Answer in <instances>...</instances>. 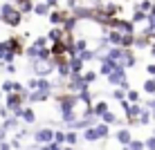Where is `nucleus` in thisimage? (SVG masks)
<instances>
[{"label":"nucleus","mask_w":155,"mask_h":150,"mask_svg":"<svg viewBox=\"0 0 155 150\" xmlns=\"http://www.w3.org/2000/svg\"><path fill=\"white\" fill-rule=\"evenodd\" d=\"M65 143L68 146H77L79 143V135L72 130V128H70V132H65Z\"/></svg>","instance_id":"4be33fe9"},{"label":"nucleus","mask_w":155,"mask_h":150,"mask_svg":"<svg viewBox=\"0 0 155 150\" xmlns=\"http://www.w3.org/2000/svg\"><path fill=\"white\" fill-rule=\"evenodd\" d=\"M92 110H94V114H99V116H101L104 112H108V110H110V105L106 103V101H97V103L92 105Z\"/></svg>","instance_id":"aec40b11"},{"label":"nucleus","mask_w":155,"mask_h":150,"mask_svg":"<svg viewBox=\"0 0 155 150\" xmlns=\"http://www.w3.org/2000/svg\"><path fill=\"white\" fill-rule=\"evenodd\" d=\"M20 121H23V119H20V116H16V114H12V116H5L2 128H5L7 132H16V130L20 128Z\"/></svg>","instance_id":"39448f33"},{"label":"nucleus","mask_w":155,"mask_h":150,"mask_svg":"<svg viewBox=\"0 0 155 150\" xmlns=\"http://www.w3.org/2000/svg\"><path fill=\"white\" fill-rule=\"evenodd\" d=\"M144 92H146V94H155V76H151V78L144 81Z\"/></svg>","instance_id":"b1692460"},{"label":"nucleus","mask_w":155,"mask_h":150,"mask_svg":"<svg viewBox=\"0 0 155 150\" xmlns=\"http://www.w3.org/2000/svg\"><path fill=\"white\" fill-rule=\"evenodd\" d=\"M151 119H153V114H151V110L144 105V110L140 112V116H137V126H148L151 123Z\"/></svg>","instance_id":"f8f14e48"},{"label":"nucleus","mask_w":155,"mask_h":150,"mask_svg":"<svg viewBox=\"0 0 155 150\" xmlns=\"http://www.w3.org/2000/svg\"><path fill=\"white\" fill-rule=\"evenodd\" d=\"M97 76H99V72H92V69H88V72H83V81L88 83V85H92L94 81H97Z\"/></svg>","instance_id":"393cba45"},{"label":"nucleus","mask_w":155,"mask_h":150,"mask_svg":"<svg viewBox=\"0 0 155 150\" xmlns=\"http://www.w3.org/2000/svg\"><path fill=\"white\" fill-rule=\"evenodd\" d=\"M0 20H2V18H0Z\"/></svg>","instance_id":"79ce46f5"},{"label":"nucleus","mask_w":155,"mask_h":150,"mask_svg":"<svg viewBox=\"0 0 155 150\" xmlns=\"http://www.w3.org/2000/svg\"><path fill=\"white\" fill-rule=\"evenodd\" d=\"M151 56H155V36H153V40H151Z\"/></svg>","instance_id":"ea45409f"},{"label":"nucleus","mask_w":155,"mask_h":150,"mask_svg":"<svg viewBox=\"0 0 155 150\" xmlns=\"http://www.w3.org/2000/svg\"><path fill=\"white\" fill-rule=\"evenodd\" d=\"M65 11H61V9H50V14H47V18H50V23L52 25H63V20H65Z\"/></svg>","instance_id":"6e6552de"},{"label":"nucleus","mask_w":155,"mask_h":150,"mask_svg":"<svg viewBox=\"0 0 155 150\" xmlns=\"http://www.w3.org/2000/svg\"><path fill=\"white\" fill-rule=\"evenodd\" d=\"M144 146H146V148H151V150H155V137H148L146 141H144Z\"/></svg>","instance_id":"c9c22d12"},{"label":"nucleus","mask_w":155,"mask_h":150,"mask_svg":"<svg viewBox=\"0 0 155 150\" xmlns=\"http://www.w3.org/2000/svg\"><path fill=\"white\" fill-rule=\"evenodd\" d=\"M101 121H106V123H108V126H110V123H117V121H119V119H117V114H115V112H104V114H101Z\"/></svg>","instance_id":"a878e982"},{"label":"nucleus","mask_w":155,"mask_h":150,"mask_svg":"<svg viewBox=\"0 0 155 150\" xmlns=\"http://www.w3.org/2000/svg\"><path fill=\"white\" fill-rule=\"evenodd\" d=\"M9 52H12V47H9V40H0V61H5Z\"/></svg>","instance_id":"5701e85b"},{"label":"nucleus","mask_w":155,"mask_h":150,"mask_svg":"<svg viewBox=\"0 0 155 150\" xmlns=\"http://www.w3.org/2000/svg\"><path fill=\"white\" fill-rule=\"evenodd\" d=\"M146 74L148 76H155V63H148L146 65Z\"/></svg>","instance_id":"e433bc0d"},{"label":"nucleus","mask_w":155,"mask_h":150,"mask_svg":"<svg viewBox=\"0 0 155 150\" xmlns=\"http://www.w3.org/2000/svg\"><path fill=\"white\" fill-rule=\"evenodd\" d=\"M113 99H115V101H121V99H126V90L117 85V90L113 92Z\"/></svg>","instance_id":"c756f323"},{"label":"nucleus","mask_w":155,"mask_h":150,"mask_svg":"<svg viewBox=\"0 0 155 150\" xmlns=\"http://www.w3.org/2000/svg\"><path fill=\"white\" fill-rule=\"evenodd\" d=\"M23 96H20L18 92H9V96H7V99H5V105H7V108H9V112H12L14 108H18V105L20 103H23Z\"/></svg>","instance_id":"0eeeda50"},{"label":"nucleus","mask_w":155,"mask_h":150,"mask_svg":"<svg viewBox=\"0 0 155 150\" xmlns=\"http://www.w3.org/2000/svg\"><path fill=\"white\" fill-rule=\"evenodd\" d=\"M50 5L47 2H38V5H34V16H47L50 14Z\"/></svg>","instance_id":"a211bd4d"},{"label":"nucleus","mask_w":155,"mask_h":150,"mask_svg":"<svg viewBox=\"0 0 155 150\" xmlns=\"http://www.w3.org/2000/svg\"><path fill=\"white\" fill-rule=\"evenodd\" d=\"M79 101H81L83 105H92V94H90V90L88 88H83V90H79Z\"/></svg>","instance_id":"dca6fc26"},{"label":"nucleus","mask_w":155,"mask_h":150,"mask_svg":"<svg viewBox=\"0 0 155 150\" xmlns=\"http://www.w3.org/2000/svg\"><path fill=\"white\" fill-rule=\"evenodd\" d=\"M38 52H41V47H36L34 43L25 47V56H27V58H38Z\"/></svg>","instance_id":"412c9836"},{"label":"nucleus","mask_w":155,"mask_h":150,"mask_svg":"<svg viewBox=\"0 0 155 150\" xmlns=\"http://www.w3.org/2000/svg\"><path fill=\"white\" fill-rule=\"evenodd\" d=\"M83 139H85V141H88V143H94V141H99V132H97V128H94V126H90V128H85V130H83Z\"/></svg>","instance_id":"1a4fd4ad"},{"label":"nucleus","mask_w":155,"mask_h":150,"mask_svg":"<svg viewBox=\"0 0 155 150\" xmlns=\"http://www.w3.org/2000/svg\"><path fill=\"white\" fill-rule=\"evenodd\" d=\"M0 101H2V90H0Z\"/></svg>","instance_id":"a19ab883"},{"label":"nucleus","mask_w":155,"mask_h":150,"mask_svg":"<svg viewBox=\"0 0 155 150\" xmlns=\"http://www.w3.org/2000/svg\"><path fill=\"white\" fill-rule=\"evenodd\" d=\"M54 141L63 146V143H65V132H63V130H54Z\"/></svg>","instance_id":"7c9ffc66"},{"label":"nucleus","mask_w":155,"mask_h":150,"mask_svg":"<svg viewBox=\"0 0 155 150\" xmlns=\"http://www.w3.org/2000/svg\"><path fill=\"white\" fill-rule=\"evenodd\" d=\"M94 128H97V132H99V137H101V139H106V137H108V123H106V121L97 123Z\"/></svg>","instance_id":"bb28decb"},{"label":"nucleus","mask_w":155,"mask_h":150,"mask_svg":"<svg viewBox=\"0 0 155 150\" xmlns=\"http://www.w3.org/2000/svg\"><path fill=\"white\" fill-rule=\"evenodd\" d=\"M121 38H124V34H121L119 29H108V40H110V45H121Z\"/></svg>","instance_id":"4468645a"},{"label":"nucleus","mask_w":155,"mask_h":150,"mask_svg":"<svg viewBox=\"0 0 155 150\" xmlns=\"http://www.w3.org/2000/svg\"><path fill=\"white\" fill-rule=\"evenodd\" d=\"M106 81H108L110 85H119L121 81H126V67L119 63V65H117V67L113 69V72H110L108 76H106Z\"/></svg>","instance_id":"f03ea898"},{"label":"nucleus","mask_w":155,"mask_h":150,"mask_svg":"<svg viewBox=\"0 0 155 150\" xmlns=\"http://www.w3.org/2000/svg\"><path fill=\"white\" fill-rule=\"evenodd\" d=\"M77 56L81 58L83 63H90V61H94V58H97V52H94V49H88V47H85V49H81Z\"/></svg>","instance_id":"2eb2a0df"},{"label":"nucleus","mask_w":155,"mask_h":150,"mask_svg":"<svg viewBox=\"0 0 155 150\" xmlns=\"http://www.w3.org/2000/svg\"><path fill=\"white\" fill-rule=\"evenodd\" d=\"M20 119H23V123H27V126H34V123H36V112L31 110V108H23Z\"/></svg>","instance_id":"9d476101"},{"label":"nucleus","mask_w":155,"mask_h":150,"mask_svg":"<svg viewBox=\"0 0 155 150\" xmlns=\"http://www.w3.org/2000/svg\"><path fill=\"white\" fill-rule=\"evenodd\" d=\"M5 139H7V130H5V128L0 126V141H5Z\"/></svg>","instance_id":"4c0bfd02"},{"label":"nucleus","mask_w":155,"mask_h":150,"mask_svg":"<svg viewBox=\"0 0 155 150\" xmlns=\"http://www.w3.org/2000/svg\"><path fill=\"white\" fill-rule=\"evenodd\" d=\"M52 139H54V130H52V128H41V130H36V132H34V141H38L41 146L50 143Z\"/></svg>","instance_id":"7ed1b4c3"},{"label":"nucleus","mask_w":155,"mask_h":150,"mask_svg":"<svg viewBox=\"0 0 155 150\" xmlns=\"http://www.w3.org/2000/svg\"><path fill=\"white\" fill-rule=\"evenodd\" d=\"M83 67H85V63L79 56H70V69L72 72H83Z\"/></svg>","instance_id":"f3484780"},{"label":"nucleus","mask_w":155,"mask_h":150,"mask_svg":"<svg viewBox=\"0 0 155 150\" xmlns=\"http://www.w3.org/2000/svg\"><path fill=\"white\" fill-rule=\"evenodd\" d=\"M47 5H50V7H58V2H61V0H45Z\"/></svg>","instance_id":"58836bf2"},{"label":"nucleus","mask_w":155,"mask_h":150,"mask_svg":"<svg viewBox=\"0 0 155 150\" xmlns=\"http://www.w3.org/2000/svg\"><path fill=\"white\" fill-rule=\"evenodd\" d=\"M128 148H130V150H142V148H146V146H144V141H133V139H130Z\"/></svg>","instance_id":"72a5a7b5"},{"label":"nucleus","mask_w":155,"mask_h":150,"mask_svg":"<svg viewBox=\"0 0 155 150\" xmlns=\"http://www.w3.org/2000/svg\"><path fill=\"white\" fill-rule=\"evenodd\" d=\"M130 130H128V128H121L119 132H117V141L121 143V146H128V143H130Z\"/></svg>","instance_id":"ddd939ff"},{"label":"nucleus","mask_w":155,"mask_h":150,"mask_svg":"<svg viewBox=\"0 0 155 150\" xmlns=\"http://www.w3.org/2000/svg\"><path fill=\"white\" fill-rule=\"evenodd\" d=\"M50 96H52V92H43V90H31L27 101H29V103H45Z\"/></svg>","instance_id":"423d86ee"},{"label":"nucleus","mask_w":155,"mask_h":150,"mask_svg":"<svg viewBox=\"0 0 155 150\" xmlns=\"http://www.w3.org/2000/svg\"><path fill=\"white\" fill-rule=\"evenodd\" d=\"M47 40H50L47 36H38V38H34V45H36V47H45Z\"/></svg>","instance_id":"473e14b6"},{"label":"nucleus","mask_w":155,"mask_h":150,"mask_svg":"<svg viewBox=\"0 0 155 150\" xmlns=\"http://www.w3.org/2000/svg\"><path fill=\"white\" fill-rule=\"evenodd\" d=\"M126 99L130 101V103H137V101H140V92H137V90H126Z\"/></svg>","instance_id":"cd10ccee"},{"label":"nucleus","mask_w":155,"mask_h":150,"mask_svg":"<svg viewBox=\"0 0 155 150\" xmlns=\"http://www.w3.org/2000/svg\"><path fill=\"white\" fill-rule=\"evenodd\" d=\"M63 36H65V31H63V27H61V25H54V27H52L50 31H47V38H50L52 43H54V40H61Z\"/></svg>","instance_id":"9b49d317"},{"label":"nucleus","mask_w":155,"mask_h":150,"mask_svg":"<svg viewBox=\"0 0 155 150\" xmlns=\"http://www.w3.org/2000/svg\"><path fill=\"white\" fill-rule=\"evenodd\" d=\"M117 65H119V63H117L115 58H110V56L104 54V58H101V67H99V74H101V76H108V74L113 72Z\"/></svg>","instance_id":"20e7f679"},{"label":"nucleus","mask_w":155,"mask_h":150,"mask_svg":"<svg viewBox=\"0 0 155 150\" xmlns=\"http://www.w3.org/2000/svg\"><path fill=\"white\" fill-rule=\"evenodd\" d=\"M146 18H148V11H144V9H135V14H133V23H146Z\"/></svg>","instance_id":"6ab92c4d"},{"label":"nucleus","mask_w":155,"mask_h":150,"mask_svg":"<svg viewBox=\"0 0 155 150\" xmlns=\"http://www.w3.org/2000/svg\"><path fill=\"white\" fill-rule=\"evenodd\" d=\"M151 7H153V0H142L135 5V9H144V11H151Z\"/></svg>","instance_id":"c85d7f7f"},{"label":"nucleus","mask_w":155,"mask_h":150,"mask_svg":"<svg viewBox=\"0 0 155 150\" xmlns=\"http://www.w3.org/2000/svg\"><path fill=\"white\" fill-rule=\"evenodd\" d=\"M16 69H18V67H16V63H14V61L5 63V72H7V74H16Z\"/></svg>","instance_id":"2f4dec72"},{"label":"nucleus","mask_w":155,"mask_h":150,"mask_svg":"<svg viewBox=\"0 0 155 150\" xmlns=\"http://www.w3.org/2000/svg\"><path fill=\"white\" fill-rule=\"evenodd\" d=\"M0 18H2V23L7 25V27H20L25 14L20 11L14 2H9V0H7V2H2V7H0Z\"/></svg>","instance_id":"f257e3e1"},{"label":"nucleus","mask_w":155,"mask_h":150,"mask_svg":"<svg viewBox=\"0 0 155 150\" xmlns=\"http://www.w3.org/2000/svg\"><path fill=\"white\" fill-rule=\"evenodd\" d=\"M0 88H2V92H7V94H9V92H14V81H5L2 85H0Z\"/></svg>","instance_id":"f704fd0d"}]
</instances>
